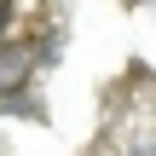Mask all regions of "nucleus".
Returning a JSON list of instances; mask_svg holds the SVG:
<instances>
[{"instance_id":"f257e3e1","label":"nucleus","mask_w":156,"mask_h":156,"mask_svg":"<svg viewBox=\"0 0 156 156\" xmlns=\"http://www.w3.org/2000/svg\"><path fill=\"white\" fill-rule=\"evenodd\" d=\"M29 75H35V52L23 41H6L0 35V98L6 93H29Z\"/></svg>"}]
</instances>
